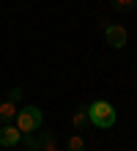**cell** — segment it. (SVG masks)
I'll list each match as a JSON object with an SVG mask.
<instances>
[{"label":"cell","mask_w":137,"mask_h":151,"mask_svg":"<svg viewBox=\"0 0 137 151\" xmlns=\"http://www.w3.org/2000/svg\"><path fill=\"white\" fill-rule=\"evenodd\" d=\"M39 143H41V151H60V148H58V135H55L52 129H44V132H41Z\"/></svg>","instance_id":"8992f818"},{"label":"cell","mask_w":137,"mask_h":151,"mask_svg":"<svg viewBox=\"0 0 137 151\" xmlns=\"http://www.w3.org/2000/svg\"><path fill=\"white\" fill-rule=\"evenodd\" d=\"M19 140H22V132L16 129V124H14V127L8 124V127L0 129V146H3V148H16Z\"/></svg>","instance_id":"5b68a950"},{"label":"cell","mask_w":137,"mask_h":151,"mask_svg":"<svg viewBox=\"0 0 137 151\" xmlns=\"http://www.w3.org/2000/svg\"><path fill=\"white\" fill-rule=\"evenodd\" d=\"M104 39L113 50H123L129 44V30L123 25H104Z\"/></svg>","instance_id":"3957f363"},{"label":"cell","mask_w":137,"mask_h":151,"mask_svg":"<svg viewBox=\"0 0 137 151\" xmlns=\"http://www.w3.org/2000/svg\"><path fill=\"white\" fill-rule=\"evenodd\" d=\"M88 121H90V118H88V107H77L74 115H71V127H74L77 132L85 129V127H88Z\"/></svg>","instance_id":"52a82bcc"},{"label":"cell","mask_w":137,"mask_h":151,"mask_svg":"<svg viewBox=\"0 0 137 151\" xmlns=\"http://www.w3.org/2000/svg\"><path fill=\"white\" fill-rule=\"evenodd\" d=\"M14 121H16V129L22 132V137H27V135H33V132L41 129L44 113H41V107H36V104H25V107H19Z\"/></svg>","instance_id":"6da1fadb"},{"label":"cell","mask_w":137,"mask_h":151,"mask_svg":"<svg viewBox=\"0 0 137 151\" xmlns=\"http://www.w3.org/2000/svg\"><path fill=\"white\" fill-rule=\"evenodd\" d=\"M19 96H22V88H11L6 102H0V121L16 118V113H19Z\"/></svg>","instance_id":"277c9868"},{"label":"cell","mask_w":137,"mask_h":151,"mask_svg":"<svg viewBox=\"0 0 137 151\" xmlns=\"http://www.w3.org/2000/svg\"><path fill=\"white\" fill-rule=\"evenodd\" d=\"M66 151H85V140H82V135H71L66 140Z\"/></svg>","instance_id":"ba28073f"},{"label":"cell","mask_w":137,"mask_h":151,"mask_svg":"<svg viewBox=\"0 0 137 151\" xmlns=\"http://www.w3.org/2000/svg\"><path fill=\"white\" fill-rule=\"evenodd\" d=\"M113 6L118 8V11H132V8L137 6V0H113Z\"/></svg>","instance_id":"9c48e42d"},{"label":"cell","mask_w":137,"mask_h":151,"mask_svg":"<svg viewBox=\"0 0 137 151\" xmlns=\"http://www.w3.org/2000/svg\"><path fill=\"white\" fill-rule=\"evenodd\" d=\"M88 118H90L93 127L110 129V127H115V107L110 102H104V99H96V102L88 104Z\"/></svg>","instance_id":"7a4b0ae2"},{"label":"cell","mask_w":137,"mask_h":151,"mask_svg":"<svg viewBox=\"0 0 137 151\" xmlns=\"http://www.w3.org/2000/svg\"><path fill=\"white\" fill-rule=\"evenodd\" d=\"M27 151H39V148H27Z\"/></svg>","instance_id":"30bf717a"}]
</instances>
